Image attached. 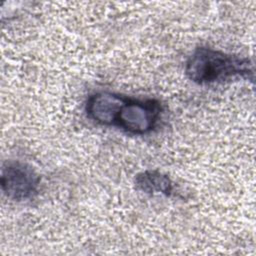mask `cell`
Instances as JSON below:
<instances>
[{
    "mask_svg": "<svg viewBox=\"0 0 256 256\" xmlns=\"http://www.w3.org/2000/svg\"><path fill=\"white\" fill-rule=\"evenodd\" d=\"M185 74L192 82L207 85L239 78L253 80L254 69L247 57L198 47L186 61Z\"/></svg>",
    "mask_w": 256,
    "mask_h": 256,
    "instance_id": "6da1fadb",
    "label": "cell"
},
{
    "mask_svg": "<svg viewBox=\"0 0 256 256\" xmlns=\"http://www.w3.org/2000/svg\"><path fill=\"white\" fill-rule=\"evenodd\" d=\"M162 105L156 99H135L124 96L113 126L135 135L151 132L157 125Z\"/></svg>",
    "mask_w": 256,
    "mask_h": 256,
    "instance_id": "7a4b0ae2",
    "label": "cell"
},
{
    "mask_svg": "<svg viewBox=\"0 0 256 256\" xmlns=\"http://www.w3.org/2000/svg\"><path fill=\"white\" fill-rule=\"evenodd\" d=\"M1 189L11 200L25 201L34 198L40 186V176L28 164L10 161L1 170Z\"/></svg>",
    "mask_w": 256,
    "mask_h": 256,
    "instance_id": "3957f363",
    "label": "cell"
},
{
    "mask_svg": "<svg viewBox=\"0 0 256 256\" xmlns=\"http://www.w3.org/2000/svg\"><path fill=\"white\" fill-rule=\"evenodd\" d=\"M123 98L124 95L108 91L92 94L85 104L86 114L91 120L100 125L113 126Z\"/></svg>",
    "mask_w": 256,
    "mask_h": 256,
    "instance_id": "277c9868",
    "label": "cell"
},
{
    "mask_svg": "<svg viewBox=\"0 0 256 256\" xmlns=\"http://www.w3.org/2000/svg\"><path fill=\"white\" fill-rule=\"evenodd\" d=\"M136 188L146 194H162L170 196L174 191V183L164 173L158 170H145L135 177Z\"/></svg>",
    "mask_w": 256,
    "mask_h": 256,
    "instance_id": "5b68a950",
    "label": "cell"
}]
</instances>
